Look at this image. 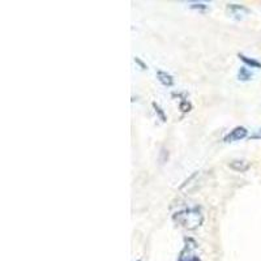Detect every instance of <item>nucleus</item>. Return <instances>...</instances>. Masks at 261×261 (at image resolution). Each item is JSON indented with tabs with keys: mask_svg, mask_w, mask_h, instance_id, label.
Instances as JSON below:
<instances>
[{
	"mask_svg": "<svg viewBox=\"0 0 261 261\" xmlns=\"http://www.w3.org/2000/svg\"><path fill=\"white\" fill-rule=\"evenodd\" d=\"M173 218L177 224H179L182 227L187 228V230H195V228L200 227L204 222V216H202L200 206H192V208L177 212L173 216Z\"/></svg>",
	"mask_w": 261,
	"mask_h": 261,
	"instance_id": "f257e3e1",
	"label": "nucleus"
},
{
	"mask_svg": "<svg viewBox=\"0 0 261 261\" xmlns=\"http://www.w3.org/2000/svg\"><path fill=\"white\" fill-rule=\"evenodd\" d=\"M196 247H197V244H196L195 240L186 239V246L179 254L178 261H201L199 255L195 252Z\"/></svg>",
	"mask_w": 261,
	"mask_h": 261,
	"instance_id": "f03ea898",
	"label": "nucleus"
},
{
	"mask_svg": "<svg viewBox=\"0 0 261 261\" xmlns=\"http://www.w3.org/2000/svg\"><path fill=\"white\" fill-rule=\"evenodd\" d=\"M248 136V131H247L246 127H235L234 129H231L230 132L224 137V143H235V141H240L243 139H246Z\"/></svg>",
	"mask_w": 261,
	"mask_h": 261,
	"instance_id": "7ed1b4c3",
	"label": "nucleus"
},
{
	"mask_svg": "<svg viewBox=\"0 0 261 261\" xmlns=\"http://www.w3.org/2000/svg\"><path fill=\"white\" fill-rule=\"evenodd\" d=\"M230 169L234 170V171H238V173H244L247 170L250 169V162L246 161V159H234L228 163Z\"/></svg>",
	"mask_w": 261,
	"mask_h": 261,
	"instance_id": "20e7f679",
	"label": "nucleus"
},
{
	"mask_svg": "<svg viewBox=\"0 0 261 261\" xmlns=\"http://www.w3.org/2000/svg\"><path fill=\"white\" fill-rule=\"evenodd\" d=\"M157 78L161 82L163 86H173L174 85V77L170 74H167L166 71L163 70H158L157 71Z\"/></svg>",
	"mask_w": 261,
	"mask_h": 261,
	"instance_id": "39448f33",
	"label": "nucleus"
},
{
	"mask_svg": "<svg viewBox=\"0 0 261 261\" xmlns=\"http://www.w3.org/2000/svg\"><path fill=\"white\" fill-rule=\"evenodd\" d=\"M227 9L231 12L232 15L236 16L238 19H239V17H242L243 13H247V12H248L246 8L243 7V5H239V4H228Z\"/></svg>",
	"mask_w": 261,
	"mask_h": 261,
	"instance_id": "423d86ee",
	"label": "nucleus"
},
{
	"mask_svg": "<svg viewBox=\"0 0 261 261\" xmlns=\"http://www.w3.org/2000/svg\"><path fill=\"white\" fill-rule=\"evenodd\" d=\"M252 72H251L247 67H242V68H239V71H238V80L239 81H243V82H246V81H250L251 78H252Z\"/></svg>",
	"mask_w": 261,
	"mask_h": 261,
	"instance_id": "0eeeda50",
	"label": "nucleus"
},
{
	"mask_svg": "<svg viewBox=\"0 0 261 261\" xmlns=\"http://www.w3.org/2000/svg\"><path fill=\"white\" fill-rule=\"evenodd\" d=\"M239 59L242 60L246 66L251 67V68H261V63L258 62L256 59H252V58H248V56L243 55V54H239Z\"/></svg>",
	"mask_w": 261,
	"mask_h": 261,
	"instance_id": "6e6552de",
	"label": "nucleus"
},
{
	"mask_svg": "<svg viewBox=\"0 0 261 261\" xmlns=\"http://www.w3.org/2000/svg\"><path fill=\"white\" fill-rule=\"evenodd\" d=\"M151 105H153V109H154L155 114H157L159 116V119H161L162 121H166V120H167V118H166V115H165V111L162 110V107L159 106L158 103L153 102V103H151Z\"/></svg>",
	"mask_w": 261,
	"mask_h": 261,
	"instance_id": "1a4fd4ad",
	"label": "nucleus"
},
{
	"mask_svg": "<svg viewBox=\"0 0 261 261\" xmlns=\"http://www.w3.org/2000/svg\"><path fill=\"white\" fill-rule=\"evenodd\" d=\"M179 110L182 112H189L192 110V103L187 100H183L181 103H179Z\"/></svg>",
	"mask_w": 261,
	"mask_h": 261,
	"instance_id": "9d476101",
	"label": "nucleus"
},
{
	"mask_svg": "<svg viewBox=\"0 0 261 261\" xmlns=\"http://www.w3.org/2000/svg\"><path fill=\"white\" fill-rule=\"evenodd\" d=\"M189 8H191V9H200V11H205V9L209 8V5L205 3H197V1H195V3H189Z\"/></svg>",
	"mask_w": 261,
	"mask_h": 261,
	"instance_id": "9b49d317",
	"label": "nucleus"
},
{
	"mask_svg": "<svg viewBox=\"0 0 261 261\" xmlns=\"http://www.w3.org/2000/svg\"><path fill=\"white\" fill-rule=\"evenodd\" d=\"M251 140H259V139H261V128L256 129L252 135L250 136Z\"/></svg>",
	"mask_w": 261,
	"mask_h": 261,
	"instance_id": "f8f14e48",
	"label": "nucleus"
},
{
	"mask_svg": "<svg viewBox=\"0 0 261 261\" xmlns=\"http://www.w3.org/2000/svg\"><path fill=\"white\" fill-rule=\"evenodd\" d=\"M135 63H137V64H139V66H140V68L141 70H147L148 67H147V64H145V63L143 62V60H140V58H135Z\"/></svg>",
	"mask_w": 261,
	"mask_h": 261,
	"instance_id": "ddd939ff",
	"label": "nucleus"
},
{
	"mask_svg": "<svg viewBox=\"0 0 261 261\" xmlns=\"http://www.w3.org/2000/svg\"><path fill=\"white\" fill-rule=\"evenodd\" d=\"M137 261H140V260H137Z\"/></svg>",
	"mask_w": 261,
	"mask_h": 261,
	"instance_id": "4468645a",
	"label": "nucleus"
}]
</instances>
